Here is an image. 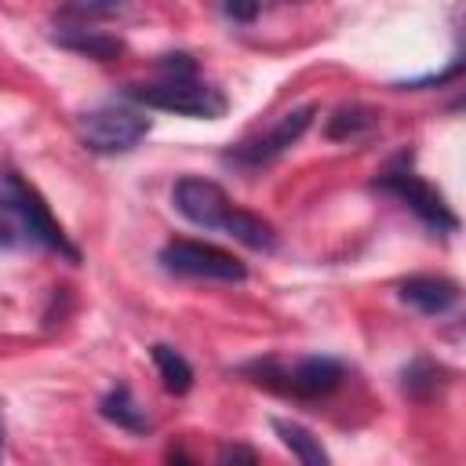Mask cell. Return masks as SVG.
<instances>
[{"mask_svg": "<svg viewBox=\"0 0 466 466\" xmlns=\"http://www.w3.org/2000/svg\"><path fill=\"white\" fill-rule=\"evenodd\" d=\"M127 95L149 109H164V113L193 116V120H215L226 113V95L193 76H171L164 84H138Z\"/></svg>", "mask_w": 466, "mask_h": 466, "instance_id": "cell-1", "label": "cell"}, {"mask_svg": "<svg viewBox=\"0 0 466 466\" xmlns=\"http://www.w3.org/2000/svg\"><path fill=\"white\" fill-rule=\"evenodd\" d=\"M149 131V116L127 106H102L76 120V135L91 153H124L142 142Z\"/></svg>", "mask_w": 466, "mask_h": 466, "instance_id": "cell-2", "label": "cell"}, {"mask_svg": "<svg viewBox=\"0 0 466 466\" xmlns=\"http://www.w3.org/2000/svg\"><path fill=\"white\" fill-rule=\"evenodd\" d=\"M160 266L178 277H204V280H244L248 269L229 251L204 244V240H167L160 248Z\"/></svg>", "mask_w": 466, "mask_h": 466, "instance_id": "cell-3", "label": "cell"}, {"mask_svg": "<svg viewBox=\"0 0 466 466\" xmlns=\"http://www.w3.org/2000/svg\"><path fill=\"white\" fill-rule=\"evenodd\" d=\"M4 197L15 204V211L22 215V222H25V229H29V237H36L40 244H47L51 251H58V255H66L69 262H76L80 258V251L66 240V233H62V226L51 218V211H47V204L40 200V193L29 186V182H22L15 171H7L4 175Z\"/></svg>", "mask_w": 466, "mask_h": 466, "instance_id": "cell-4", "label": "cell"}, {"mask_svg": "<svg viewBox=\"0 0 466 466\" xmlns=\"http://www.w3.org/2000/svg\"><path fill=\"white\" fill-rule=\"evenodd\" d=\"M382 193H393L404 208H411L426 226H433V229H455L459 226V218L451 215V208L444 204V197L430 186V182H422L419 175H411V171H386L379 182H375Z\"/></svg>", "mask_w": 466, "mask_h": 466, "instance_id": "cell-5", "label": "cell"}, {"mask_svg": "<svg viewBox=\"0 0 466 466\" xmlns=\"http://www.w3.org/2000/svg\"><path fill=\"white\" fill-rule=\"evenodd\" d=\"M284 379L280 390L295 393V397H324L342 382V364L331 357H302L291 368H277V364H262L258 368V382H273Z\"/></svg>", "mask_w": 466, "mask_h": 466, "instance_id": "cell-6", "label": "cell"}, {"mask_svg": "<svg viewBox=\"0 0 466 466\" xmlns=\"http://www.w3.org/2000/svg\"><path fill=\"white\" fill-rule=\"evenodd\" d=\"M171 204L178 208V215H186L193 226H204V229H218L226 211L233 208L226 189L211 178H200V175H186L171 186Z\"/></svg>", "mask_w": 466, "mask_h": 466, "instance_id": "cell-7", "label": "cell"}, {"mask_svg": "<svg viewBox=\"0 0 466 466\" xmlns=\"http://www.w3.org/2000/svg\"><path fill=\"white\" fill-rule=\"evenodd\" d=\"M313 116H317V106H299V109L284 113L266 135L240 142V146L229 153V160H240V164H266V160L280 157L288 146H295V142L306 135V127L313 124Z\"/></svg>", "mask_w": 466, "mask_h": 466, "instance_id": "cell-8", "label": "cell"}, {"mask_svg": "<svg viewBox=\"0 0 466 466\" xmlns=\"http://www.w3.org/2000/svg\"><path fill=\"white\" fill-rule=\"evenodd\" d=\"M400 299L408 306H415L419 313H448L455 302H459V284L451 277H433V273H419V277H408L400 284Z\"/></svg>", "mask_w": 466, "mask_h": 466, "instance_id": "cell-9", "label": "cell"}, {"mask_svg": "<svg viewBox=\"0 0 466 466\" xmlns=\"http://www.w3.org/2000/svg\"><path fill=\"white\" fill-rule=\"evenodd\" d=\"M218 229H226L233 240H240L251 251H273L277 248V229L262 215H255L248 208H229Z\"/></svg>", "mask_w": 466, "mask_h": 466, "instance_id": "cell-10", "label": "cell"}, {"mask_svg": "<svg viewBox=\"0 0 466 466\" xmlns=\"http://www.w3.org/2000/svg\"><path fill=\"white\" fill-rule=\"evenodd\" d=\"M55 44H62V47H69L76 55L98 58V62H113V58L124 55V40L109 36V33H98V29H58Z\"/></svg>", "mask_w": 466, "mask_h": 466, "instance_id": "cell-11", "label": "cell"}, {"mask_svg": "<svg viewBox=\"0 0 466 466\" xmlns=\"http://www.w3.org/2000/svg\"><path fill=\"white\" fill-rule=\"evenodd\" d=\"M98 415H102L106 422L127 430V433H146V430H149V419H146V411L138 408V400L131 397L127 386H113V390L98 400Z\"/></svg>", "mask_w": 466, "mask_h": 466, "instance_id": "cell-12", "label": "cell"}, {"mask_svg": "<svg viewBox=\"0 0 466 466\" xmlns=\"http://www.w3.org/2000/svg\"><path fill=\"white\" fill-rule=\"evenodd\" d=\"M273 430H277V437H280V444L299 459V462H306V466H324L328 462V451H324V444L302 426V422H288V419H273Z\"/></svg>", "mask_w": 466, "mask_h": 466, "instance_id": "cell-13", "label": "cell"}, {"mask_svg": "<svg viewBox=\"0 0 466 466\" xmlns=\"http://www.w3.org/2000/svg\"><path fill=\"white\" fill-rule=\"evenodd\" d=\"M379 124V113L371 106H360V102H350V106H339L324 127L328 138L342 142V138H357V135H368L371 127Z\"/></svg>", "mask_w": 466, "mask_h": 466, "instance_id": "cell-14", "label": "cell"}, {"mask_svg": "<svg viewBox=\"0 0 466 466\" xmlns=\"http://www.w3.org/2000/svg\"><path fill=\"white\" fill-rule=\"evenodd\" d=\"M149 357H153V364H157L167 393H186L193 386V368H189V360L175 346L157 342V346H149Z\"/></svg>", "mask_w": 466, "mask_h": 466, "instance_id": "cell-15", "label": "cell"}, {"mask_svg": "<svg viewBox=\"0 0 466 466\" xmlns=\"http://www.w3.org/2000/svg\"><path fill=\"white\" fill-rule=\"evenodd\" d=\"M444 382H448V371L433 360H411L404 368V393L415 400H430Z\"/></svg>", "mask_w": 466, "mask_h": 466, "instance_id": "cell-16", "label": "cell"}, {"mask_svg": "<svg viewBox=\"0 0 466 466\" xmlns=\"http://www.w3.org/2000/svg\"><path fill=\"white\" fill-rule=\"evenodd\" d=\"M131 0H66V15L73 18H113L120 11H127Z\"/></svg>", "mask_w": 466, "mask_h": 466, "instance_id": "cell-17", "label": "cell"}, {"mask_svg": "<svg viewBox=\"0 0 466 466\" xmlns=\"http://www.w3.org/2000/svg\"><path fill=\"white\" fill-rule=\"evenodd\" d=\"M22 237H29L22 215L15 211V204L7 197H0V248H15Z\"/></svg>", "mask_w": 466, "mask_h": 466, "instance_id": "cell-18", "label": "cell"}, {"mask_svg": "<svg viewBox=\"0 0 466 466\" xmlns=\"http://www.w3.org/2000/svg\"><path fill=\"white\" fill-rule=\"evenodd\" d=\"M222 7L233 22H255L258 15V0H222Z\"/></svg>", "mask_w": 466, "mask_h": 466, "instance_id": "cell-19", "label": "cell"}, {"mask_svg": "<svg viewBox=\"0 0 466 466\" xmlns=\"http://www.w3.org/2000/svg\"><path fill=\"white\" fill-rule=\"evenodd\" d=\"M218 459H222V462H233V459H244V462H255L258 455H255L251 448H233V444H226V448L218 451Z\"/></svg>", "mask_w": 466, "mask_h": 466, "instance_id": "cell-20", "label": "cell"}, {"mask_svg": "<svg viewBox=\"0 0 466 466\" xmlns=\"http://www.w3.org/2000/svg\"><path fill=\"white\" fill-rule=\"evenodd\" d=\"M0 448H4V422H0Z\"/></svg>", "mask_w": 466, "mask_h": 466, "instance_id": "cell-21", "label": "cell"}]
</instances>
